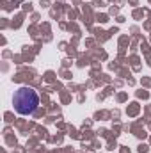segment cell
<instances>
[{"instance_id": "1", "label": "cell", "mask_w": 151, "mask_h": 153, "mask_svg": "<svg viewBox=\"0 0 151 153\" xmlns=\"http://www.w3.org/2000/svg\"><path fill=\"white\" fill-rule=\"evenodd\" d=\"M13 105H14V111H16L18 114H21V116L34 114L39 107L38 91L32 89V87H27V85L20 87V89L14 93V96H13Z\"/></svg>"}]
</instances>
